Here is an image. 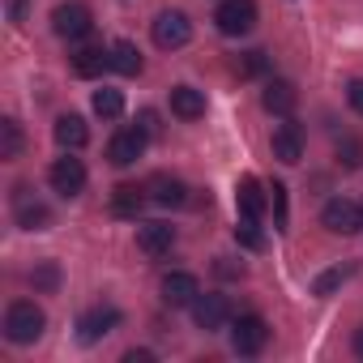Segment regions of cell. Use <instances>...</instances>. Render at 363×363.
<instances>
[{
	"mask_svg": "<svg viewBox=\"0 0 363 363\" xmlns=\"http://www.w3.org/2000/svg\"><path fill=\"white\" fill-rule=\"evenodd\" d=\"M43 329H48V316H43V308H39L35 299H13V303H9V312H5V337H9L13 346L39 342Z\"/></svg>",
	"mask_w": 363,
	"mask_h": 363,
	"instance_id": "cell-1",
	"label": "cell"
},
{
	"mask_svg": "<svg viewBox=\"0 0 363 363\" xmlns=\"http://www.w3.org/2000/svg\"><path fill=\"white\" fill-rule=\"evenodd\" d=\"M154 48H162V52H179L189 39H193V22H189V13H179V9H162L158 18H154Z\"/></svg>",
	"mask_w": 363,
	"mask_h": 363,
	"instance_id": "cell-2",
	"label": "cell"
},
{
	"mask_svg": "<svg viewBox=\"0 0 363 363\" xmlns=\"http://www.w3.org/2000/svg\"><path fill=\"white\" fill-rule=\"evenodd\" d=\"M320 227L329 235H354L363 227V206L350 201V197H329L325 210H320Z\"/></svg>",
	"mask_w": 363,
	"mask_h": 363,
	"instance_id": "cell-3",
	"label": "cell"
},
{
	"mask_svg": "<svg viewBox=\"0 0 363 363\" xmlns=\"http://www.w3.org/2000/svg\"><path fill=\"white\" fill-rule=\"evenodd\" d=\"M52 30H56L60 39H69V43H82V39L94 30V13H90L86 5H77V0H69V5H56Z\"/></svg>",
	"mask_w": 363,
	"mask_h": 363,
	"instance_id": "cell-4",
	"label": "cell"
},
{
	"mask_svg": "<svg viewBox=\"0 0 363 363\" xmlns=\"http://www.w3.org/2000/svg\"><path fill=\"white\" fill-rule=\"evenodd\" d=\"M214 22L227 39H240L257 26V0H223V5L214 9Z\"/></svg>",
	"mask_w": 363,
	"mask_h": 363,
	"instance_id": "cell-5",
	"label": "cell"
},
{
	"mask_svg": "<svg viewBox=\"0 0 363 363\" xmlns=\"http://www.w3.org/2000/svg\"><path fill=\"white\" fill-rule=\"evenodd\" d=\"M120 329V308L116 303H94L90 312H82V320H77V337L90 346V342H99V337H107V333H116Z\"/></svg>",
	"mask_w": 363,
	"mask_h": 363,
	"instance_id": "cell-6",
	"label": "cell"
},
{
	"mask_svg": "<svg viewBox=\"0 0 363 363\" xmlns=\"http://www.w3.org/2000/svg\"><path fill=\"white\" fill-rule=\"evenodd\" d=\"M269 342V320L265 316H240L231 329V350L235 354H261Z\"/></svg>",
	"mask_w": 363,
	"mask_h": 363,
	"instance_id": "cell-7",
	"label": "cell"
},
{
	"mask_svg": "<svg viewBox=\"0 0 363 363\" xmlns=\"http://www.w3.org/2000/svg\"><path fill=\"white\" fill-rule=\"evenodd\" d=\"M145 141H150V133H145L141 124H137V128H116V133H111V141H107V158H111L116 167H128V162H137V158H141Z\"/></svg>",
	"mask_w": 363,
	"mask_h": 363,
	"instance_id": "cell-8",
	"label": "cell"
},
{
	"mask_svg": "<svg viewBox=\"0 0 363 363\" xmlns=\"http://www.w3.org/2000/svg\"><path fill=\"white\" fill-rule=\"evenodd\" d=\"M13 214H18V227H26V231H48L52 227V210L26 184H18V193H13Z\"/></svg>",
	"mask_w": 363,
	"mask_h": 363,
	"instance_id": "cell-9",
	"label": "cell"
},
{
	"mask_svg": "<svg viewBox=\"0 0 363 363\" xmlns=\"http://www.w3.org/2000/svg\"><path fill=\"white\" fill-rule=\"evenodd\" d=\"M48 179H52V189H56L60 197H77V193L86 189V162L65 154V158H56V162H52Z\"/></svg>",
	"mask_w": 363,
	"mask_h": 363,
	"instance_id": "cell-10",
	"label": "cell"
},
{
	"mask_svg": "<svg viewBox=\"0 0 363 363\" xmlns=\"http://www.w3.org/2000/svg\"><path fill=\"white\" fill-rule=\"evenodd\" d=\"M227 320H231V299L227 295H197V303H193V325L197 329L218 333Z\"/></svg>",
	"mask_w": 363,
	"mask_h": 363,
	"instance_id": "cell-11",
	"label": "cell"
},
{
	"mask_svg": "<svg viewBox=\"0 0 363 363\" xmlns=\"http://www.w3.org/2000/svg\"><path fill=\"white\" fill-rule=\"evenodd\" d=\"M269 150H274V158L278 162H286V167H295L299 158H303V128L286 116V124H278L274 128V137H269Z\"/></svg>",
	"mask_w": 363,
	"mask_h": 363,
	"instance_id": "cell-12",
	"label": "cell"
},
{
	"mask_svg": "<svg viewBox=\"0 0 363 363\" xmlns=\"http://www.w3.org/2000/svg\"><path fill=\"white\" fill-rule=\"evenodd\" d=\"M158 291H162V303L167 308H193L197 295H201V282L193 274H167Z\"/></svg>",
	"mask_w": 363,
	"mask_h": 363,
	"instance_id": "cell-13",
	"label": "cell"
},
{
	"mask_svg": "<svg viewBox=\"0 0 363 363\" xmlns=\"http://www.w3.org/2000/svg\"><path fill=\"white\" fill-rule=\"evenodd\" d=\"M261 107H265L269 116H291V111L299 107V90H295V82H286V77L265 82V90H261Z\"/></svg>",
	"mask_w": 363,
	"mask_h": 363,
	"instance_id": "cell-14",
	"label": "cell"
},
{
	"mask_svg": "<svg viewBox=\"0 0 363 363\" xmlns=\"http://www.w3.org/2000/svg\"><path fill=\"white\" fill-rule=\"evenodd\" d=\"M235 206H240V214H244V218H261V214H265V206H269V189L261 184L257 175H244L240 184H235Z\"/></svg>",
	"mask_w": 363,
	"mask_h": 363,
	"instance_id": "cell-15",
	"label": "cell"
},
{
	"mask_svg": "<svg viewBox=\"0 0 363 363\" xmlns=\"http://www.w3.org/2000/svg\"><path fill=\"white\" fill-rule=\"evenodd\" d=\"M145 193H150V201L154 206H184L189 201V189H184V179H175V175H167V171H158V175H150V184H145Z\"/></svg>",
	"mask_w": 363,
	"mask_h": 363,
	"instance_id": "cell-16",
	"label": "cell"
},
{
	"mask_svg": "<svg viewBox=\"0 0 363 363\" xmlns=\"http://www.w3.org/2000/svg\"><path fill=\"white\" fill-rule=\"evenodd\" d=\"M137 248L145 257H167L175 248V227H167V223H141L137 227Z\"/></svg>",
	"mask_w": 363,
	"mask_h": 363,
	"instance_id": "cell-17",
	"label": "cell"
},
{
	"mask_svg": "<svg viewBox=\"0 0 363 363\" xmlns=\"http://www.w3.org/2000/svg\"><path fill=\"white\" fill-rule=\"evenodd\" d=\"M111 69V48H77L73 52V73L77 77H103Z\"/></svg>",
	"mask_w": 363,
	"mask_h": 363,
	"instance_id": "cell-18",
	"label": "cell"
},
{
	"mask_svg": "<svg viewBox=\"0 0 363 363\" xmlns=\"http://www.w3.org/2000/svg\"><path fill=\"white\" fill-rule=\"evenodd\" d=\"M52 137H56V145H65V150H82L86 141H90V124L82 120V116H60L56 120V128H52Z\"/></svg>",
	"mask_w": 363,
	"mask_h": 363,
	"instance_id": "cell-19",
	"label": "cell"
},
{
	"mask_svg": "<svg viewBox=\"0 0 363 363\" xmlns=\"http://www.w3.org/2000/svg\"><path fill=\"white\" fill-rule=\"evenodd\" d=\"M171 116H179V120H201L206 116V94L193 90V86H175L171 90Z\"/></svg>",
	"mask_w": 363,
	"mask_h": 363,
	"instance_id": "cell-20",
	"label": "cell"
},
{
	"mask_svg": "<svg viewBox=\"0 0 363 363\" xmlns=\"http://www.w3.org/2000/svg\"><path fill=\"white\" fill-rule=\"evenodd\" d=\"M145 201H150L145 189H137V184H120V189L111 193V214H120V218H137Z\"/></svg>",
	"mask_w": 363,
	"mask_h": 363,
	"instance_id": "cell-21",
	"label": "cell"
},
{
	"mask_svg": "<svg viewBox=\"0 0 363 363\" xmlns=\"http://www.w3.org/2000/svg\"><path fill=\"white\" fill-rule=\"evenodd\" d=\"M111 69H116L120 77H137V73L145 69V60H141V52H137V43H128V39H120V43H111Z\"/></svg>",
	"mask_w": 363,
	"mask_h": 363,
	"instance_id": "cell-22",
	"label": "cell"
},
{
	"mask_svg": "<svg viewBox=\"0 0 363 363\" xmlns=\"http://www.w3.org/2000/svg\"><path fill=\"white\" fill-rule=\"evenodd\" d=\"M231 73H235V77H244V82H248V77H265V73H269V56H265L261 48L240 52V56L231 60Z\"/></svg>",
	"mask_w": 363,
	"mask_h": 363,
	"instance_id": "cell-23",
	"label": "cell"
},
{
	"mask_svg": "<svg viewBox=\"0 0 363 363\" xmlns=\"http://www.w3.org/2000/svg\"><path fill=\"white\" fill-rule=\"evenodd\" d=\"M94 111H99L103 120H120V116H124V94H120V90H111V86L94 90Z\"/></svg>",
	"mask_w": 363,
	"mask_h": 363,
	"instance_id": "cell-24",
	"label": "cell"
},
{
	"mask_svg": "<svg viewBox=\"0 0 363 363\" xmlns=\"http://www.w3.org/2000/svg\"><path fill=\"white\" fill-rule=\"evenodd\" d=\"M235 244L248 248V252H261L265 248V235H261V218H244L240 214V227H235Z\"/></svg>",
	"mask_w": 363,
	"mask_h": 363,
	"instance_id": "cell-25",
	"label": "cell"
},
{
	"mask_svg": "<svg viewBox=\"0 0 363 363\" xmlns=\"http://www.w3.org/2000/svg\"><path fill=\"white\" fill-rule=\"evenodd\" d=\"M18 154H22V124L0 120V158H18Z\"/></svg>",
	"mask_w": 363,
	"mask_h": 363,
	"instance_id": "cell-26",
	"label": "cell"
},
{
	"mask_svg": "<svg viewBox=\"0 0 363 363\" xmlns=\"http://www.w3.org/2000/svg\"><path fill=\"white\" fill-rule=\"evenodd\" d=\"M337 162L350 167V171L363 167V141H359V137H342V141H337Z\"/></svg>",
	"mask_w": 363,
	"mask_h": 363,
	"instance_id": "cell-27",
	"label": "cell"
},
{
	"mask_svg": "<svg viewBox=\"0 0 363 363\" xmlns=\"http://www.w3.org/2000/svg\"><path fill=\"white\" fill-rule=\"evenodd\" d=\"M350 274H354V265H337V269L320 274V278H316V295H329V291H333V286H342Z\"/></svg>",
	"mask_w": 363,
	"mask_h": 363,
	"instance_id": "cell-28",
	"label": "cell"
},
{
	"mask_svg": "<svg viewBox=\"0 0 363 363\" xmlns=\"http://www.w3.org/2000/svg\"><path fill=\"white\" fill-rule=\"evenodd\" d=\"M269 206H274V227L286 231V189H282V184L269 189Z\"/></svg>",
	"mask_w": 363,
	"mask_h": 363,
	"instance_id": "cell-29",
	"label": "cell"
},
{
	"mask_svg": "<svg viewBox=\"0 0 363 363\" xmlns=\"http://www.w3.org/2000/svg\"><path fill=\"white\" fill-rule=\"evenodd\" d=\"M30 282H35L39 291H56V282H60V269H56V265L48 261V265H39V269L30 274Z\"/></svg>",
	"mask_w": 363,
	"mask_h": 363,
	"instance_id": "cell-30",
	"label": "cell"
},
{
	"mask_svg": "<svg viewBox=\"0 0 363 363\" xmlns=\"http://www.w3.org/2000/svg\"><path fill=\"white\" fill-rule=\"evenodd\" d=\"M214 274H218V278H244V261H235V257H214Z\"/></svg>",
	"mask_w": 363,
	"mask_h": 363,
	"instance_id": "cell-31",
	"label": "cell"
},
{
	"mask_svg": "<svg viewBox=\"0 0 363 363\" xmlns=\"http://www.w3.org/2000/svg\"><path fill=\"white\" fill-rule=\"evenodd\" d=\"M346 103H350V111L363 116V77H354V82L346 86Z\"/></svg>",
	"mask_w": 363,
	"mask_h": 363,
	"instance_id": "cell-32",
	"label": "cell"
},
{
	"mask_svg": "<svg viewBox=\"0 0 363 363\" xmlns=\"http://www.w3.org/2000/svg\"><path fill=\"white\" fill-rule=\"evenodd\" d=\"M26 5H30V0H9V22H13V26L26 22Z\"/></svg>",
	"mask_w": 363,
	"mask_h": 363,
	"instance_id": "cell-33",
	"label": "cell"
},
{
	"mask_svg": "<svg viewBox=\"0 0 363 363\" xmlns=\"http://www.w3.org/2000/svg\"><path fill=\"white\" fill-rule=\"evenodd\" d=\"M141 128H145L150 137H158V128H162V124H158V111H141Z\"/></svg>",
	"mask_w": 363,
	"mask_h": 363,
	"instance_id": "cell-34",
	"label": "cell"
},
{
	"mask_svg": "<svg viewBox=\"0 0 363 363\" xmlns=\"http://www.w3.org/2000/svg\"><path fill=\"white\" fill-rule=\"evenodd\" d=\"M154 359V350H128L124 354V363H150Z\"/></svg>",
	"mask_w": 363,
	"mask_h": 363,
	"instance_id": "cell-35",
	"label": "cell"
},
{
	"mask_svg": "<svg viewBox=\"0 0 363 363\" xmlns=\"http://www.w3.org/2000/svg\"><path fill=\"white\" fill-rule=\"evenodd\" d=\"M354 354H359V359H363V325H359V329H354Z\"/></svg>",
	"mask_w": 363,
	"mask_h": 363,
	"instance_id": "cell-36",
	"label": "cell"
}]
</instances>
